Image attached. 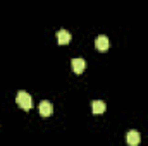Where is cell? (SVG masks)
<instances>
[{
  "instance_id": "1",
  "label": "cell",
  "mask_w": 148,
  "mask_h": 146,
  "mask_svg": "<svg viewBox=\"0 0 148 146\" xmlns=\"http://www.w3.org/2000/svg\"><path fill=\"white\" fill-rule=\"evenodd\" d=\"M16 102H17V105L23 110H29L33 107V98H31L29 93H26V91H19L17 96H16Z\"/></svg>"
},
{
  "instance_id": "3",
  "label": "cell",
  "mask_w": 148,
  "mask_h": 146,
  "mask_svg": "<svg viewBox=\"0 0 148 146\" xmlns=\"http://www.w3.org/2000/svg\"><path fill=\"white\" fill-rule=\"evenodd\" d=\"M126 141H127L129 146H138L140 141H141V136H140L138 131H129V132L126 134Z\"/></svg>"
},
{
  "instance_id": "6",
  "label": "cell",
  "mask_w": 148,
  "mask_h": 146,
  "mask_svg": "<svg viewBox=\"0 0 148 146\" xmlns=\"http://www.w3.org/2000/svg\"><path fill=\"white\" fill-rule=\"evenodd\" d=\"M71 33L69 31H66V29H60V31H57V40H59V45H67L69 41H71Z\"/></svg>"
},
{
  "instance_id": "2",
  "label": "cell",
  "mask_w": 148,
  "mask_h": 146,
  "mask_svg": "<svg viewBox=\"0 0 148 146\" xmlns=\"http://www.w3.org/2000/svg\"><path fill=\"white\" fill-rule=\"evenodd\" d=\"M38 110H40V115H41V117H50V115L53 113V107H52V103L47 102V100H43V102L40 103Z\"/></svg>"
},
{
  "instance_id": "5",
  "label": "cell",
  "mask_w": 148,
  "mask_h": 146,
  "mask_svg": "<svg viewBox=\"0 0 148 146\" xmlns=\"http://www.w3.org/2000/svg\"><path fill=\"white\" fill-rule=\"evenodd\" d=\"M71 67H73V71L76 74H83V71L86 69V62H84L83 59H73Z\"/></svg>"
},
{
  "instance_id": "7",
  "label": "cell",
  "mask_w": 148,
  "mask_h": 146,
  "mask_svg": "<svg viewBox=\"0 0 148 146\" xmlns=\"http://www.w3.org/2000/svg\"><path fill=\"white\" fill-rule=\"evenodd\" d=\"M105 103L102 102V100H97V102H93V105H91V112L95 113V115H100V113H103L105 112Z\"/></svg>"
},
{
  "instance_id": "4",
  "label": "cell",
  "mask_w": 148,
  "mask_h": 146,
  "mask_svg": "<svg viewBox=\"0 0 148 146\" xmlns=\"http://www.w3.org/2000/svg\"><path fill=\"white\" fill-rule=\"evenodd\" d=\"M95 48H97L98 52H105V50H109V38L103 36V35L97 36V40H95Z\"/></svg>"
}]
</instances>
